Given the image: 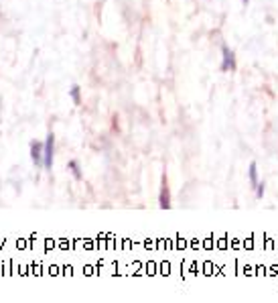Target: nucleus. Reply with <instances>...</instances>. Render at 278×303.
I'll return each instance as SVG.
<instances>
[{
  "label": "nucleus",
  "instance_id": "obj_2",
  "mask_svg": "<svg viewBox=\"0 0 278 303\" xmlns=\"http://www.w3.org/2000/svg\"><path fill=\"white\" fill-rule=\"evenodd\" d=\"M236 68H238V64H236L234 51L228 45H224L222 47V72H236Z\"/></svg>",
  "mask_w": 278,
  "mask_h": 303
},
{
  "label": "nucleus",
  "instance_id": "obj_5",
  "mask_svg": "<svg viewBox=\"0 0 278 303\" xmlns=\"http://www.w3.org/2000/svg\"><path fill=\"white\" fill-rule=\"evenodd\" d=\"M69 96H71L73 104H75V106H79V104H81V88H79V86H73V88H71V92H69Z\"/></svg>",
  "mask_w": 278,
  "mask_h": 303
},
{
  "label": "nucleus",
  "instance_id": "obj_9",
  "mask_svg": "<svg viewBox=\"0 0 278 303\" xmlns=\"http://www.w3.org/2000/svg\"><path fill=\"white\" fill-rule=\"evenodd\" d=\"M242 2H244V4H246V6H248V2H250V0H242Z\"/></svg>",
  "mask_w": 278,
  "mask_h": 303
},
{
  "label": "nucleus",
  "instance_id": "obj_8",
  "mask_svg": "<svg viewBox=\"0 0 278 303\" xmlns=\"http://www.w3.org/2000/svg\"><path fill=\"white\" fill-rule=\"evenodd\" d=\"M256 196H258V198L264 196V184H258V186H256Z\"/></svg>",
  "mask_w": 278,
  "mask_h": 303
},
{
  "label": "nucleus",
  "instance_id": "obj_1",
  "mask_svg": "<svg viewBox=\"0 0 278 303\" xmlns=\"http://www.w3.org/2000/svg\"><path fill=\"white\" fill-rule=\"evenodd\" d=\"M53 153H55V134L49 132L43 142V169L51 171L53 167Z\"/></svg>",
  "mask_w": 278,
  "mask_h": 303
},
{
  "label": "nucleus",
  "instance_id": "obj_3",
  "mask_svg": "<svg viewBox=\"0 0 278 303\" xmlns=\"http://www.w3.org/2000/svg\"><path fill=\"white\" fill-rule=\"evenodd\" d=\"M30 159H33L35 167H43V142L39 140L30 142Z\"/></svg>",
  "mask_w": 278,
  "mask_h": 303
},
{
  "label": "nucleus",
  "instance_id": "obj_7",
  "mask_svg": "<svg viewBox=\"0 0 278 303\" xmlns=\"http://www.w3.org/2000/svg\"><path fill=\"white\" fill-rule=\"evenodd\" d=\"M69 169H71V173H73V177H75L77 181L83 179V173H81V167H79L77 161H69Z\"/></svg>",
  "mask_w": 278,
  "mask_h": 303
},
{
  "label": "nucleus",
  "instance_id": "obj_6",
  "mask_svg": "<svg viewBox=\"0 0 278 303\" xmlns=\"http://www.w3.org/2000/svg\"><path fill=\"white\" fill-rule=\"evenodd\" d=\"M250 184H252V188H256L260 181H258V167H256V163H250Z\"/></svg>",
  "mask_w": 278,
  "mask_h": 303
},
{
  "label": "nucleus",
  "instance_id": "obj_4",
  "mask_svg": "<svg viewBox=\"0 0 278 303\" xmlns=\"http://www.w3.org/2000/svg\"><path fill=\"white\" fill-rule=\"evenodd\" d=\"M159 204H161L163 210H169V208H171V192H169V186H167V179H163V188H161Z\"/></svg>",
  "mask_w": 278,
  "mask_h": 303
}]
</instances>
